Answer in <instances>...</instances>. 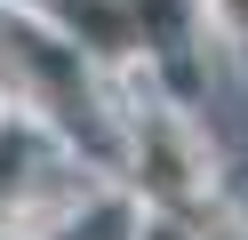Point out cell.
Returning a JSON list of instances; mask_svg holds the SVG:
<instances>
[{
    "mask_svg": "<svg viewBox=\"0 0 248 240\" xmlns=\"http://www.w3.org/2000/svg\"><path fill=\"white\" fill-rule=\"evenodd\" d=\"M64 16H72V24H80L96 48H128L136 24H144L152 8H144V0H128V8H112V0H64Z\"/></svg>",
    "mask_w": 248,
    "mask_h": 240,
    "instance_id": "cell-1",
    "label": "cell"
},
{
    "mask_svg": "<svg viewBox=\"0 0 248 240\" xmlns=\"http://www.w3.org/2000/svg\"><path fill=\"white\" fill-rule=\"evenodd\" d=\"M224 8H232V16H240V24H248V0H224Z\"/></svg>",
    "mask_w": 248,
    "mask_h": 240,
    "instance_id": "cell-2",
    "label": "cell"
}]
</instances>
